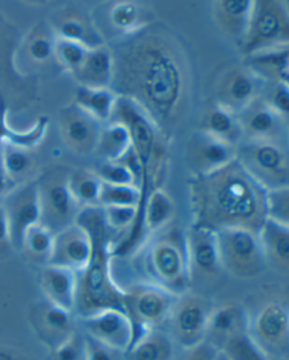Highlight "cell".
I'll use <instances>...</instances> for the list:
<instances>
[{"label":"cell","instance_id":"1","mask_svg":"<svg viewBox=\"0 0 289 360\" xmlns=\"http://www.w3.org/2000/svg\"><path fill=\"white\" fill-rule=\"evenodd\" d=\"M108 46L115 63L112 91L134 102L172 141L189 115L193 93L184 43L167 26L152 22Z\"/></svg>","mask_w":289,"mask_h":360},{"label":"cell","instance_id":"2","mask_svg":"<svg viewBox=\"0 0 289 360\" xmlns=\"http://www.w3.org/2000/svg\"><path fill=\"white\" fill-rule=\"evenodd\" d=\"M192 226L218 232L245 229L259 234L268 219V190L234 160L188 181Z\"/></svg>","mask_w":289,"mask_h":360},{"label":"cell","instance_id":"3","mask_svg":"<svg viewBox=\"0 0 289 360\" xmlns=\"http://www.w3.org/2000/svg\"><path fill=\"white\" fill-rule=\"evenodd\" d=\"M76 223L89 234L91 255L86 266L77 272L75 314L83 320L108 309L124 311L126 292L112 275L115 233L105 223L103 210L101 207L83 208Z\"/></svg>","mask_w":289,"mask_h":360},{"label":"cell","instance_id":"4","mask_svg":"<svg viewBox=\"0 0 289 360\" xmlns=\"http://www.w3.org/2000/svg\"><path fill=\"white\" fill-rule=\"evenodd\" d=\"M111 121L122 123L128 129L132 150L141 164L139 209L153 190L162 188L167 173L169 141L143 111L128 98L117 96Z\"/></svg>","mask_w":289,"mask_h":360},{"label":"cell","instance_id":"5","mask_svg":"<svg viewBox=\"0 0 289 360\" xmlns=\"http://www.w3.org/2000/svg\"><path fill=\"white\" fill-rule=\"evenodd\" d=\"M149 240L143 266L150 283L176 296L189 292L192 283L186 231L169 225Z\"/></svg>","mask_w":289,"mask_h":360},{"label":"cell","instance_id":"6","mask_svg":"<svg viewBox=\"0 0 289 360\" xmlns=\"http://www.w3.org/2000/svg\"><path fill=\"white\" fill-rule=\"evenodd\" d=\"M22 37L18 26L0 13V98L9 111L26 109L37 98V78L18 66Z\"/></svg>","mask_w":289,"mask_h":360},{"label":"cell","instance_id":"7","mask_svg":"<svg viewBox=\"0 0 289 360\" xmlns=\"http://www.w3.org/2000/svg\"><path fill=\"white\" fill-rule=\"evenodd\" d=\"M289 48V7L281 0H255L240 51L245 57Z\"/></svg>","mask_w":289,"mask_h":360},{"label":"cell","instance_id":"8","mask_svg":"<svg viewBox=\"0 0 289 360\" xmlns=\"http://www.w3.org/2000/svg\"><path fill=\"white\" fill-rule=\"evenodd\" d=\"M70 169L55 166L37 177L40 224L53 234L76 223L80 208L68 188Z\"/></svg>","mask_w":289,"mask_h":360},{"label":"cell","instance_id":"9","mask_svg":"<svg viewBox=\"0 0 289 360\" xmlns=\"http://www.w3.org/2000/svg\"><path fill=\"white\" fill-rule=\"evenodd\" d=\"M236 160L268 191L289 186V150L275 141H242Z\"/></svg>","mask_w":289,"mask_h":360},{"label":"cell","instance_id":"10","mask_svg":"<svg viewBox=\"0 0 289 360\" xmlns=\"http://www.w3.org/2000/svg\"><path fill=\"white\" fill-rule=\"evenodd\" d=\"M215 234L223 272L242 281L264 274L268 266L259 234L245 229H223Z\"/></svg>","mask_w":289,"mask_h":360},{"label":"cell","instance_id":"11","mask_svg":"<svg viewBox=\"0 0 289 360\" xmlns=\"http://www.w3.org/2000/svg\"><path fill=\"white\" fill-rule=\"evenodd\" d=\"M124 292V311L134 326V342L167 321L179 297L152 283H137Z\"/></svg>","mask_w":289,"mask_h":360},{"label":"cell","instance_id":"12","mask_svg":"<svg viewBox=\"0 0 289 360\" xmlns=\"http://www.w3.org/2000/svg\"><path fill=\"white\" fill-rule=\"evenodd\" d=\"M248 335L271 359H289V306L279 302L264 305L250 319Z\"/></svg>","mask_w":289,"mask_h":360},{"label":"cell","instance_id":"13","mask_svg":"<svg viewBox=\"0 0 289 360\" xmlns=\"http://www.w3.org/2000/svg\"><path fill=\"white\" fill-rule=\"evenodd\" d=\"M214 305L201 295L188 292L179 296L169 314V329L181 348H192L205 341Z\"/></svg>","mask_w":289,"mask_h":360},{"label":"cell","instance_id":"14","mask_svg":"<svg viewBox=\"0 0 289 360\" xmlns=\"http://www.w3.org/2000/svg\"><path fill=\"white\" fill-rule=\"evenodd\" d=\"M264 84L266 82L244 63L229 67L216 82L212 102L238 115L260 98Z\"/></svg>","mask_w":289,"mask_h":360},{"label":"cell","instance_id":"15","mask_svg":"<svg viewBox=\"0 0 289 360\" xmlns=\"http://www.w3.org/2000/svg\"><path fill=\"white\" fill-rule=\"evenodd\" d=\"M234 160L236 147L201 130L192 132L184 143V162L190 176L208 174Z\"/></svg>","mask_w":289,"mask_h":360},{"label":"cell","instance_id":"16","mask_svg":"<svg viewBox=\"0 0 289 360\" xmlns=\"http://www.w3.org/2000/svg\"><path fill=\"white\" fill-rule=\"evenodd\" d=\"M6 214L13 249L20 250L24 235L30 227L40 224V202L34 180L15 186L0 203Z\"/></svg>","mask_w":289,"mask_h":360},{"label":"cell","instance_id":"17","mask_svg":"<svg viewBox=\"0 0 289 360\" xmlns=\"http://www.w3.org/2000/svg\"><path fill=\"white\" fill-rule=\"evenodd\" d=\"M58 124L61 139L69 150L78 155L95 152L103 123L72 102L61 109Z\"/></svg>","mask_w":289,"mask_h":360},{"label":"cell","instance_id":"18","mask_svg":"<svg viewBox=\"0 0 289 360\" xmlns=\"http://www.w3.org/2000/svg\"><path fill=\"white\" fill-rule=\"evenodd\" d=\"M186 240L191 283L221 275L223 269L215 233L190 225L186 229Z\"/></svg>","mask_w":289,"mask_h":360},{"label":"cell","instance_id":"19","mask_svg":"<svg viewBox=\"0 0 289 360\" xmlns=\"http://www.w3.org/2000/svg\"><path fill=\"white\" fill-rule=\"evenodd\" d=\"M84 333L110 348L126 352L134 342L135 332L124 311L108 309L82 320Z\"/></svg>","mask_w":289,"mask_h":360},{"label":"cell","instance_id":"20","mask_svg":"<svg viewBox=\"0 0 289 360\" xmlns=\"http://www.w3.org/2000/svg\"><path fill=\"white\" fill-rule=\"evenodd\" d=\"M35 337L52 352L76 331L74 313L44 300L37 304L30 315Z\"/></svg>","mask_w":289,"mask_h":360},{"label":"cell","instance_id":"21","mask_svg":"<svg viewBox=\"0 0 289 360\" xmlns=\"http://www.w3.org/2000/svg\"><path fill=\"white\" fill-rule=\"evenodd\" d=\"M243 141H289V126L275 112L264 103L260 98L250 104L238 115Z\"/></svg>","mask_w":289,"mask_h":360},{"label":"cell","instance_id":"22","mask_svg":"<svg viewBox=\"0 0 289 360\" xmlns=\"http://www.w3.org/2000/svg\"><path fill=\"white\" fill-rule=\"evenodd\" d=\"M250 318L243 306L226 303L214 306L205 340L221 352L229 343L248 335Z\"/></svg>","mask_w":289,"mask_h":360},{"label":"cell","instance_id":"23","mask_svg":"<svg viewBox=\"0 0 289 360\" xmlns=\"http://www.w3.org/2000/svg\"><path fill=\"white\" fill-rule=\"evenodd\" d=\"M89 255L91 240L89 234L83 227L75 223L55 234L48 264L79 272L86 266Z\"/></svg>","mask_w":289,"mask_h":360},{"label":"cell","instance_id":"24","mask_svg":"<svg viewBox=\"0 0 289 360\" xmlns=\"http://www.w3.org/2000/svg\"><path fill=\"white\" fill-rule=\"evenodd\" d=\"M57 37L78 43L89 50L105 46V39L86 13L76 8H63L48 20Z\"/></svg>","mask_w":289,"mask_h":360},{"label":"cell","instance_id":"25","mask_svg":"<svg viewBox=\"0 0 289 360\" xmlns=\"http://www.w3.org/2000/svg\"><path fill=\"white\" fill-rule=\"evenodd\" d=\"M40 283L46 300L74 313L77 294V272L48 264L41 271Z\"/></svg>","mask_w":289,"mask_h":360},{"label":"cell","instance_id":"26","mask_svg":"<svg viewBox=\"0 0 289 360\" xmlns=\"http://www.w3.org/2000/svg\"><path fill=\"white\" fill-rule=\"evenodd\" d=\"M255 0H219L214 3L218 26L240 49L249 30Z\"/></svg>","mask_w":289,"mask_h":360},{"label":"cell","instance_id":"27","mask_svg":"<svg viewBox=\"0 0 289 360\" xmlns=\"http://www.w3.org/2000/svg\"><path fill=\"white\" fill-rule=\"evenodd\" d=\"M113 72V56L110 46L105 44L98 49L89 50L86 59L72 77L80 87L111 89Z\"/></svg>","mask_w":289,"mask_h":360},{"label":"cell","instance_id":"28","mask_svg":"<svg viewBox=\"0 0 289 360\" xmlns=\"http://www.w3.org/2000/svg\"><path fill=\"white\" fill-rule=\"evenodd\" d=\"M57 35L48 20H40L22 37L18 52L23 51L27 60L37 66L46 67L55 61Z\"/></svg>","mask_w":289,"mask_h":360},{"label":"cell","instance_id":"29","mask_svg":"<svg viewBox=\"0 0 289 360\" xmlns=\"http://www.w3.org/2000/svg\"><path fill=\"white\" fill-rule=\"evenodd\" d=\"M266 266L289 275V229L266 219L259 232Z\"/></svg>","mask_w":289,"mask_h":360},{"label":"cell","instance_id":"30","mask_svg":"<svg viewBox=\"0 0 289 360\" xmlns=\"http://www.w3.org/2000/svg\"><path fill=\"white\" fill-rule=\"evenodd\" d=\"M199 130L234 147L243 141L238 115L214 102L207 106L201 115Z\"/></svg>","mask_w":289,"mask_h":360},{"label":"cell","instance_id":"31","mask_svg":"<svg viewBox=\"0 0 289 360\" xmlns=\"http://www.w3.org/2000/svg\"><path fill=\"white\" fill-rule=\"evenodd\" d=\"M8 113L6 102L0 98V143H13L23 148L33 149L44 141L49 127V117L42 115L29 130L16 131L8 123Z\"/></svg>","mask_w":289,"mask_h":360},{"label":"cell","instance_id":"32","mask_svg":"<svg viewBox=\"0 0 289 360\" xmlns=\"http://www.w3.org/2000/svg\"><path fill=\"white\" fill-rule=\"evenodd\" d=\"M173 354L171 337L154 329L132 343L124 352V360H172Z\"/></svg>","mask_w":289,"mask_h":360},{"label":"cell","instance_id":"33","mask_svg":"<svg viewBox=\"0 0 289 360\" xmlns=\"http://www.w3.org/2000/svg\"><path fill=\"white\" fill-rule=\"evenodd\" d=\"M117 100V95L111 89H86L78 86L72 102L98 122L108 123L111 121Z\"/></svg>","mask_w":289,"mask_h":360},{"label":"cell","instance_id":"34","mask_svg":"<svg viewBox=\"0 0 289 360\" xmlns=\"http://www.w3.org/2000/svg\"><path fill=\"white\" fill-rule=\"evenodd\" d=\"M131 149V137L126 126L110 121L101 130L95 152L104 162H115Z\"/></svg>","mask_w":289,"mask_h":360},{"label":"cell","instance_id":"35","mask_svg":"<svg viewBox=\"0 0 289 360\" xmlns=\"http://www.w3.org/2000/svg\"><path fill=\"white\" fill-rule=\"evenodd\" d=\"M1 152L7 176L14 188L34 180L35 160L31 149L1 143Z\"/></svg>","mask_w":289,"mask_h":360},{"label":"cell","instance_id":"36","mask_svg":"<svg viewBox=\"0 0 289 360\" xmlns=\"http://www.w3.org/2000/svg\"><path fill=\"white\" fill-rule=\"evenodd\" d=\"M109 22L112 27L120 33L121 37L131 34L143 26L152 23L147 20L146 12L141 4L131 0H122L112 4L109 9Z\"/></svg>","mask_w":289,"mask_h":360},{"label":"cell","instance_id":"37","mask_svg":"<svg viewBox=\"0 0 289 360\" xmlns=\"http://www.w3.org/2000/svg\"><path fill=\"white\" fill-rule=\"evenodd\" d=\"M68 188L80 208L100 207L98 199L102 181L94 171L85 169L69 171Z\"/></svg>","mask_w":289,"mask_h":360},{"label":"cell","instance_id":"38","mask_svg":"<svg viewBox=\"0 0 289 360\" xmlns=\"http://www.w3.org/2000/svg\"><path fill=\"white\" fill-rule=\"evenodd\" d=\"M53 238V233L41 224H37L26 231L20 251H23L25 257L32 262L42 266H46L51 257Z\"/></svg>","mask_w":289,"mask_h":360},{"label":"cell","instance_id":"39","mask_svg":"<svg viewBox=\"0 0 289 360\" xmlns=\"http://www.w3.org/2000/svg\"><path fill=\"white\" fill-rule=\"evenodd\" d=\"M141 189L136 186H115L103 184L101 188L100 207L120 206L136 207L141 205Z\"/></svg>","mask_w":289,"mask_h":360},{"label":"cell","instance_id":"40","mask_svg":"<svg viewBox=\"0 0 289 360\" xmlns=\"http://www.w3.org/2000/svg\"><path fill=\"white\" fill-rule=\"evenodd\" d=\"M89 50L78 43L57 37L55 63L65 72L74 75L86 59Z\"/></svg>","mask_w":289,"mask_h":360},{"label":"cell","instance_id":"41","mask_svg":"<svg viewBox=\"0 0 289 360\" xmlns=\"http://www.w3.org/2000/svg\"><path fill=\"white\" fill-rule=\"evenodd\" d=\"M261 100L289 126V84L283 80L266 82Z\"/></svg>","mask_w":289,"mask_h":360},{"label":"cell","instance_id":"42","mask_svg":"<svg viewBox=\"0 0 289 360\" xmlns=\"http://www.w3.org/2000/svg\"><path fill=\"white\" fill-rule=\"evenodd\" d=\"M103 184L115 186H137L135 175L121 162H104L93 169Z\"/></svg>","mask_w":289,"mask_h":360},{"label":"cell","instance_id":"43","mask_svg":"<svg viewBox=\"0 0 289 360\" xmlns=\"http://www.w3.org/2000/svg\"><path fill=\"white\" fill-rule=\"evenodd\" d=\"M101 208L103 210L105 223L115 234H124L137 220L138 208L136 207L110 206Z\"/></svg>","mask_w":289,"mask_h":360},{"label":"cell","instance_id":"44","mask_svg":"<svg viewBox=\"0 0 289 360\" xmlns=\"http://www.w3.org/2000/svg\"><path fill=\"white\" fill-rule=\"evenodd\" d=\"M53 360H87L86 338L76 331L51 352Z\"/></svg>","mask_w":289,"mask_h":360},{"label":"cell","instance_id":"45","mask_svg":"<svg viewBox=\"0 0 289 360\" xmlns=\"http://www.w3.org/2000/svg\"><path fill=\"white\" fill-rule=\"evenodd\" d=\"M268 219L289 229V186L268 191Z\"/></svg>","mask_w":289,"mask_h":360},{"label":"cell","instance_id":"46","mask_svg":"<svg viewBox=\"0 0 289 360\" xmlns=\"http://www.w3.org/2000/svg\"><path fill=\"white\" fill-rule=\"evenodd\" d=\"M221 352L226 354L229 360H268L248 335L229 343Z\"/></svg>","mask_w":289,"mask_h":360},{"label":"cell","instance_id":"47","mask_svg":"<svg viewBox=\"0 0 289 360\" xmlns=\"http://www.w3.org/2000/svg\"><path fill=\"white\" fill-rule=\"evenodd\" d=\"M85 338H86L87 360H124V352L110 348L103 343L87 337L86 335Z\"/></svg>","mask_w":289,"mask_h":360},{"label":"cell","instance_id":"48","mask_svg":"<svg viewBox=\"0 0 289 360\" xmlns=\"http://www.w3.org/2000/svg\"><path fill=\"white\" fill-rule=\"evenodd\" d=\"M219 352L217 348L205 340L197 346L186 349L180 360H216Z\"/></svg>","mask_w":289,"mask_h":360},{"label":"cell","instance_id":"49","mask_svg":"<svg viewBox=\"0 0 289 360\" xmlns=\"http://www.w3.org/2000/svg\"><path fill=\"white\" fill-rule=\"evenodd\" d=\"M12 240L9 233L8 221L4 208L0 205V260L8 257L13 251Z\"/></svg>","mask_w":289,"mask_h":360},{"label":"cell","instance_id":"50","mask_svg":"<svg viewBox=\"0 0 289 360\" xmlns=\"http://www.w3.org/2000/svg\"><path fill=\"white\" fill-rule=\"evenodd\" d=\"M12 189H14V186L11 184L4 166L3 152H1V143H0V199L6 197L7 193Z\"/></svg>","mask_w":289,"mask_h":360},{"label":"cell","instance_id":"51","mask_svg":"<svg viewBox=\"0 0 289 360\" xmlns=\"http://www.w3.org/2000/svg\"><path fill=\"white\" fill-rule=\"evenodd\" d=\"M0 360H23L18 354L11 352L8 349L0 348Z\"/></svg>","mask_w":289,"mask_h":360},{"label":"cell","instance_id":"52","mask_svg":"<svg viewBox=\"0 0 289 360\" xmlns=\"http://www.w3.org/2000/svg\"><path fill=\"white\" fill-rule=\"evenodd\" d=\"M216 360H229V358H227L226 354H223V352H219L218 354L217 358H216Z\"/></svg>","mask_w":289,"mask_h":360},{"label":"cell","instance_id":"53","mask_svg":"<svg viewBox=\"0 0 289 360\" xmlns=\"http://www.w3.org/2000/svg\"><path fill=\"white\" fill-rule=\"evenodd\" d=\"M268 360H289V359H271V358H266Z\"/></svg>","mask_w":289,"mask_h":360}]
</instances>
